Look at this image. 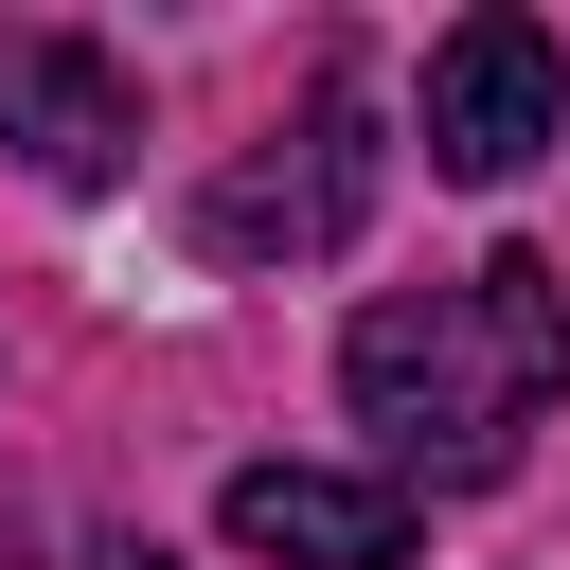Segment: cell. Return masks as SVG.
I'll use <instances>...</instances> for the list:
<instances>
[{"label":"cell","mask_w":570,"mask_h":570,"mask_svg":"<svg viewBox=\"0 0 570 570\" xmlns=\"http://www.w3.org/2000/svg\"><path fill=\"white\" fill-rule=\"evenodd\" d=\"M410 125H428V178H534L552 125H570V53H552L517 0H481V18H445Z\"/></svg>","instance_id":"obj_2"},{"label":"cell","mask_w":570,"mask_h":570,"mask_svg":"<svg viewBox=\"0 0 570 570\" xmlns=\"http://www.w3.org/2000/svg\"><path fill=\"white\" fill-rule=\"evenodd\" d=\"M0 142L36 160V178H125L142 160V89L89 53V36H0Z\"/></svg>","instance_id":"obj_4"},{"label":"cell","mask_w":570,"mask_h":570,"mask_svg":"<svg viewBox=\"0 0 570 570\" xmlns=\"http://www.w3.org/2000/svg\"><path fill=\"white\" fill-rule=\"evenodd\" d=\"M232 552H267V570H410V481H356V463H232Z\"/></svg>","instance_id":"obj_3"},{"label":"cell","mask_w":570,"mask_h":570,"mask_svg":"<svg viewBox=\"0 0 570 570\" xmlns=\"http://www.w3.org/2000/svg\"><path fill=\"white\" fill-rule=\"evenodd\" d=\"M552 374H570V303H552L534 249H499V267H463V285H392V303H356V338H338L356 428L410 445V463H445V481H499L517 428L552 410Z\"/></svg>","instance_id":"obj_1"},{"label":"cell","mask_w":570,"mask_h":570,"mask_svg":"<svg viewBox=\"0 0 570 570\" xmlns=\"http://www.w3.org/2000/svg\"><path fill=\"white\" fill-rule=\"evenodd\" d=\"M356 214H374V89H321V125L214 196V249H338Z\"/></svg>","instance_id":"obj_5"},{"label":"cell","mask_w":570,"mask_h":570,"mask_svg":"<svg viewBox=\"0 0 570 570\" xmlns=\"http://www.w3.org/2000/svg\"><path fill=\"white\" fill-rule=\"evenodd\" d=\"M107 570H160V552H142V534H125V552H107Z\"/></svg>","instance_id":"obj_6"}]
</instances>
